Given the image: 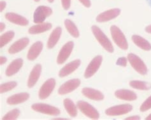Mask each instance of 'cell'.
Masks as SVG:
<instances>
[{"label":"cell","mask_w":151,"mask_h":120,"mask_svg":"<svg viewBox=\"0 0 151 120\" xmlns=\"http://www.w3.org/2000/svg\"><path fill=\"white\" fill-rule=\"evenodd\" d=\"M110 32L114 41L116 43V45L122 50L128 49V42L121 29L116 26H112L110 27Z\"/></svg>","instance_id":"cell-2"},{"label":"cell","mask_w":151,"mask_h":120,"mask_svg":"<svg viewBox=\"0 0 151 120\" xmlns=\"http://www.w3.org/2000/svg\"><path fill=\"white\" fill-rule=\"evenodd\" d=\"M145 120H151V114H149L148 116L145 118Z\"/></svg>","instance_id":"cell-41"},{"label":"cell","mask_w":151,"mask_h":120,"mask_svg":"<svg viewBox=\"0 0 151 120\" xmlns=\"http://www.w3.org/2000/svg\"><path fill=\"white\" fill-rule=\"evenodd\" d=\"M6 61H7V59L6 57H3V56H1V57H0V64L1 65L4 64L6 63Z\"/></svg>","instance_id":"cell-37"},{"label":"cell","mask_w":151,"mask_h":120,"mask_svg":"<svg viewBox=\"0 0 151 120\" xmlns=\"http://www.w3.org/2000/svg\"><path fill=\"white\" fill-rule=\"evenodd\" d=\"M53 119H54V120H61V119H63V120H67V119H67V118H54Z\"/></svg>","instance_id":"cell-40"},{"label":"cell","mask_w":151,"mask_h":120,"mask_svg":"<svg viewBox=\"0 0 151 120\" xmlns=\"http://www.w3.org/2000/svg\"><path fill=\"white\" fill-rule=\"evenodd\" d=\"M52 26V24L49 22H43L40 24H38L37 25H35L32 27H31L28 33L31 34H37L44 33L45 31H47L50 30Z\"/></svg>","instance_id":"cell-22"},{"label":"cell","mask_w":151,"mask_h":120,"mask_svg":"<svg viewBox=\"0 0 151 120\" xmlns=\"http://www.w3.org/2000/svg\"><path fill=\"white\" fill-rule=\"evenodd\" d=\"M81 65L80 60H75L72 62L68 64L65 66L63 67L59 73V76L61 78L67 76L71 74L75 70L78 69V67Z\"/></svg>","instance_id":"cell-13"},{"label":"cell","mask_w":151,"mask_h":120,"mask_svg":"<svg viewBox=\"0 0 151 120\" xmlns=\"http://www.w3.org/2000/svg\"><path fill=\"white\" fill-rule=\"evenodd\" d=\"M133 107L132 105L126 104H121L116 106L110 107L105 111V113L108 116H119L128 113L132 110Z\"/></svg>","instance_id":"cell-7"},{"label":"cell","mask_w":151,"mask_h":120,"mask_svg":"<svg viewBox=\"0 0 151 120\" xmlns=\"http://www.w3.org/2000/svg\"><path fill=\"white\" fill-rule=\"evenodd\" d=\"M47 1H48L49 3H53L54 0H47Z\"/></svg>","instance_id":"cell-42"},{"label":"cell","mask_w":151,"mask_h":120,"mask_svg":"<svg viewBox=\"0 0 151 120\" xmlns=\"http://www.w3.org/2000/svg\"><path fill=\"white\" fill-rule=\"evenodd\" d=\"M150 108H151V96L142 104L140 108V110L142 112H145L146 111L150 109Z\"/></svg>","instance_id":"cell-31"},{"label":"cell","mask_w":151,"mask_h":120,"mask_svg":"<svg viewBox=\"0 0 151 120\" xmlns=\"http://www.w3.org/2000/svg\"><path fill=\"white\" fill-rule=\"evenodd\" d=\"M29 97V94L26 92L20 93L11 96L7 99V104L9 105H16L26 102Z\"/></svg>","instance_id":"cell-21"},{"label":"cell","mask_w":151,"mask_h":120,"mask_svg":"<svg viewBox=\"0 0 151 120\" xmlns=\"http://www.w3.org/2000/svg\"><path fill=\"white\" fill-rule=\"evenodd\" d=\"M43 43L41 41H37L35 43L31 46L28 53H27V58L29 61H32L37 59L43 49Z\"/></svg>","instance_id":"cell-18"},{"label":"cell","mask_w":151,"mask_h":120,"mask_svg":"<svg viewBox=\"0 0 151 120\" xmlns=\"http://www.w3.org/2000/svg\"><path fill=\"white\" fill-rule=\"evenodd\" d=\"M55 86V81L53 78H50L43 83L39 90V98L43 100L47 99L52 92Z\"/></svg>","instance_id":"cell-8"},{"label":"cell","mask_w":151,"mask_h":120,"mask_svg":"<svg viewBox=\"0 0 151 120\" xmlns=\"http://www.w3.org/2000/svg\"><path fill=\"white\" fill-rule=\"evenodd\" d=\"M116 97L121 100H124L127 101H135L137 99V96L133 91L121 89L117 90L115 92Z\"/></svg>","instance_id":"cell-19"},{"label":"cell","mask_w":151,"mask_h":120,"mask_svg":"<svg viewBox=\"0 0 151 120\" xmlns=\"http://www.w3.org/2000/svg\"><path fill=\"white\" fill-rule=\"evenodd\" d=\"M23 65V60L22 59H15V61L12 62L10 65L8 66L6 70V75L7 76H12L16 74L17 72L21 69Z\"/></svg>","instance_id":"cell-20"},{"label":"cell","mask_w":151,"mask_h":120,"mask_svg":"<svg viewBox=\"0 0 151 120\" xmlns=\"http://www.w3.org/2000/svg\"><path fill=\"white\" fill-rule=\"evenodd\" d=\"M121 14V10L119 9H114L104 11L96 17V21L98 22H105L112 20L119 15Z\"/></svg>","instance_id":"cell-12"},{"label":"cell","mask_w":151,"mask_h":120,"mask_svg":"<svg viewBox=\"0 0 151 120\" xmlns=\"http://www.w3.org/2000/svg\"><path fill=\"white\" fill-rule=\"evenodd\" d=\"M29 43V40L27 38H23L15 41L9 49V53L14 54L19 52L27 46Z\"/></svg>","instance_id":"cell-15"},{"label":"cell","mask_w":151,"mask_h":120,"mask_svg":"<svg viewBox=\"0 0 151 120\" xmlns=\"http://www.w3.org/2000/svg\"><path fill=\"white\" fill-rule=\"evenodd\" d=\"M128 60L131 65L138 73L142 75H145L147 73V68L145 63L136 55L133 54H128Z\"/></svg>","instance_id":"cell-4"},{"label":"cell","mask_w":151,"mask_h":120,"mask_svg":"<svg viewBox=\"0 0 151 120\" xmlns=\"http://www.w3.org/2000/svg\"><path fill=\"white\" fill-rule=\"evenodd\" d=\"M79 1H80V2L83 5L87 8H89L91 6V3L90 0H79Z\"/></svg>","instance_id":"cell-34"},{"label":"cell","mask_w":151,"mask_h":120,"mask_svg":"<svg viewBox=\"0 0 151 120\" xmlns=\"http://www.w3.org/2000/svg\"><path fill=\"white\" fill-rule=\"evenodd\" d=\"M74 46V43L73 41H69L66 43L65 45L62 47L60 51L58 54L57 58V62L58 64H63L66 60L68 59L70 55L73 50Z\"/></svg>","instance_id":"cell-10"},{"label":"cell","mask_w":151,"mask_h":120,"mask_svg":"<svg viewBox=\"0 0 151 120\" xmlns=\"http://www.w3.org/2000/svg\"><path fill=\"white\" fill-rule=\"evenodd\" d=\"M129 85L133 89L141 90H148L151 89V84L144 81H132L129 83Z\"/></svg>","instance_id":"cell-27"},{"label":"cell","mask_w":151,"mask_h":120,"mask_svg":"<svg viewBox=\"0 0 151 120\" xmlns=\"http://www.w3.org/2000/svg\"><path fill=\"white\" fill-rule=\"evenodd\" d=\"M117 65L123 67H126L127 65V59L125 57L119 58L117 61Z\"/></svg>","instance_id":"cell-32"},{"label":"cell","mask_w":151,"mask_h":120,"mask_svg":"<svg viewBox=\"0 0 151 120\" xmlns=\"http://www.w3.org/2000/svg\"><path fill=\"white\" fill-rule=\"evenodd\" d=\"M140 119V118L138 116H131L128 117L125 119V120H139Z\"/></svg>","instance_id":"cell-36"},{"label":"cell","mask_w":151,"mask_h":120,"mask_svg":"<svg viewBox=\"0 0 151 120\" xmlns=\"http://www.w3.org/2000/svg\"><path fill=\"white\" fill-rule=\"evenodd\" d=\"M148 1H149V4H150V6H151V0H148Z\"/></svg>","instance_id":"cell-43"},{"label":"cell","mask_w":151,"mask_h":120,"mask_svg":"<svg viewBox=\"0 0 151 120\" xmlns=\"http://www.w3.org/2000/svg\"><path fill=\"white\" fill-rule=\"evenodd\" d=\"M77 106L83 114L89 118L97 119L100 117L98 111L89 103L84 101H78Z\"/></svg>","instance_id":"cell-3"},{"label":"cell","mask_w":151,"mask_h":120,"mask_svg":"<svg viewBox=\"0 0 151 120\" xmlns=\"http://www.w3.org/2000/svg\"><path fill=\"white\" fill-rule=\"evenodd\" d=\"M82 92L85 97L93 101H100L104 99V95L100 91L90 88H84Z\"/></svg>","instance_id":"cell-14"},{"label":"cell","mask_w":151,"mask_h":120,"mask_svg":"<svg viewBox=\"0 0 151 120\" xmlns=\"http://www.w3.org/2000/svg\"><path fill=\"white\" fill-rule=\"evenodd\" d=\"M81 85V81L78 79H73L66 81L62 85L58 90L59 95H65L73 91Z\"/></svg>","instance_id":"cell-11"},{"label":"cell","mask_w":151,"mask_h":120,"mask_svg":"<svg viewBox=\"0 0 151 120\" xmlns=\"http://www.w3.org/2000/svg\"><path fill=\"white\" fill-rule=\"evenodd\" d=\"M41 72L42 66L40 64H37L33 67L29 74L28 81H27V86L29 88H32L35 85L40 76Z\"/></svg>","instance_id":"cell-17"},{"label":"cell","mask_w":151,"mask_h":120,"mask_svg":"<svg viewBox=\"0 0 151 120\" xmlns=\"http://www.w3.org/2000/svg\"><path fill=\"white\" fill-rule=\"evenodd\" d=\"M17 83L15 81H10L3 83L0 86V92H1V94H3L12 90L17 86Z\"/></svg>","instance_id":"cell-29"},{"label":"cell","mask_w":151,"mask_h":120,"mask_svg":"<svg viewBox=\"0 0 151 120\" xmlns=\"http://www.w3.org/2000/svg\"><path fill=\"white\" fill-rule=\"evenodd\" d=\"M65 25L68 32L74 38H78L80 33L75 24L69 19H66L65 21Z\"/></svg>","instance_id":"cell-26"},{"label":"cell","mask_w":151,"mask_h":120,"mask_svg":"<svg viewBox=\"0 0 151 120\" xmlns=\"http://www.w3.org/2000/svg\"><path fill=\"white\" fill-rule=\"evenodd\" d=\"M62 33V29L60 27H58L52 32L50 37L49 38L48 42H47V48L49 49H52L58 43L59 38Z\"/></svg>","instance_id":"cell-23"},{"label":"cell","mask_w":151,"mask_h":120,"mask_svg":"<svg viewBox=\"0 0 151 120\" xmlns=\"http://www.w3.org/2000/svg\"><path fill=\"white\" fill-rule=\"evenodd\" d=\"M93 33L95 38H96L98 41L100 43V45L104 49L110 53H112L114 51V47L112 44L111 43L109 39L103 33V32L96 26H93L91 27Z\"/></svg>","instance_id":"cell-1"},{"label":"cell","mask_w":151,"mask_h":120,"mask_svg":"<svg viewBox=\"0 0 151 120\" xmlns=\"http://www.w3.org/2000/svg\"><path fill=\"white\" fill-rule=\"evenodd\" d=\"M52 14V10L46 6H40L36 9L33 15V22L36 24H40L44 22L47 17Z\"/></svg>","instance_id":"cell-5"},{"label":"cell","mask_w":151,"mask_h":120,"mask_svg":"<svg viewBox=\"0 0 151 120\" xmlns=\"http://www.w3.org/2000/svg\"><path fill=\"white\" fill-rule=\"evenodd\" d=\"M20 114V111L18 109H14L13 110L10 111L9 113H6L3 118L2 120H14L16 119L19 117Z\"/></svg>","instance_id":"cell-30"},{"label":"cell","mask_w":151,"mask_h":120,"mask_svg":"<svg viewBox=\"0 0 151 120\" xmlns=\"http://www.w3.org/2000/svg\"><path fill=\"white\" fill-rule=\"evenodd\" d=\"M62 6L65 10H68L70 7L71 0H61Z\"/></svg>","instance_id":"cell-33"},{"label":"cell","mask_w":151,"mask_h":120,"mask_svg":"<svg viewBox=\"0 0 151 120\" xmlns=\"http://www.w3.org/2000/svg\"><path fill=\"white\" fill-rule=\"evenodd\" d=\"M34 1L36 2H38V1H40V0H34Z\"/></svg>","instance_id":"cell-44"},{"label":"cell","mask_w":151,"mask_h":120,"mask_svg":"<svg viewBox=\"0 0 151 120\" xmlns=\"http://www.w3.org/2000/svg\"><path fill=\"white\" fill-rule=\"evenodd\" d=\"M15 33L12 31L6 32L0 37V47L2 48L9 43L14 37Z\"/></svg>","instance_id":"cell-28"},{"label":"cell","mask_w":151,"mask_h":120,"mask_svg":"<svg viewBox=\"0 0 151 120\" xmlns=\"http://www.w3.org/2000/svg\"><path fill=\"white\" fill-rule=\"evenodd\" d=\"M5 29V24L3 22L0 23V31L2 32L3 31H4V29Z\"/></svg>","instance_id":"cell-38"},{"label":"cell","mask_w":151,"mask_h":120,"mask_svg":"<svg viewBox=\"0 0 151 120\" xmlns=\"http://www.w3.org/2000/svg\"><path fill=\"white\" fill-rule=\"evenodd\" d=\"M6 2L5 1H1V3H0V11H3V10L5 9V7H6Z\"/></svg>","instance_id":"cell-35"},{"label":"cell","mask_w":151,"mask_h":120,"mask_svg":"<svg viewBox=\"0 0 151 120\" xmlns=\"http://www.w3.org/2000/svg\"><path fill=\"white\" fill-rule=\"evenodd\" d=\"M132 40L135 45L140 48L141 49L145 51H149L151 50L150 44L145 39L140 36L133 35L132 36Z\"/></svg>","instance_id":"cell-24"},{"label":"cell","mask_w":151,"mask_h":120,"mask_svg":"<svg viewBox=\"0 0 151 120\" xmlns=\"http://www.w3.org/2000/svg\"><path fill=\"white\" fill-rule=\"evenodd\" d=\"M31 108H32L33 110L38 112V113L51 116H58L60 114V111L57 107L46 104H35L31 106Z\"/></svg>","instance_id":"cell-6"},{"label":"cell","mask_w":151,"mask_h":120,"mask_svg":"<svg viewBox=\"0 0 151 120\" xmlns=\"http://www.w3.org/2000/svg\"><path fill=\"white\" fill-rule=\"evenodd\" d=\"M63 104L68 114L71 117H76L77 115V108L73 102L70 99H66L64 100Z\"/></svg>","instance_id":"cell-25"},{"label":"cell","mask_w":151,"mask_h":120,"mask_svg":"<svg viewBox=\"0 0 151 120\" xmlns=\"http://www.w3.org/2000/svg\"><path fill=\"white\" fill-rule=\"evenodd\" d=\"M145 31H146V32H147L148 33L151 34V25L145 28Z\"/></svg>","instance_id":"cell-39"},{"label":"cell","mask_w":151,"mask_h":120,"mask_svg":"<svg viewBox=\"0 0 151 120\" xmlns=\"http://www.w3.org/2000/svg\"><path fill=\"white\" fill-rule=\"evenodd\" d=\"M5 18L8 21H9L10 22L19 26H26L29 24L28 21H27L25 17L12 12L6 13L5 14Z\"/></svg>","instance_id":"cell-16"},{"label":"cell","mask_w":151,"mask_h":120,"mask_svg":"<svg viewBox=\"0 0 151 120\" xmlns=\"http://www.w3.org/2000/svg\"><path fill=\"white\" fill-rule=\"evenodd\" d=\"M103 61V58L101 56L98 55L94 57L92 61L90 62L89 64L87 66L84 73V77L86 78H89L96 73L97 71L100 68L101 62Z\"/></svg>","instance_id":"cell-9"}]
</instances>
